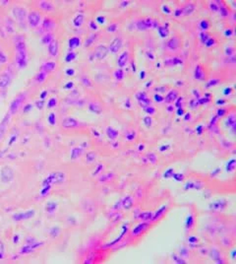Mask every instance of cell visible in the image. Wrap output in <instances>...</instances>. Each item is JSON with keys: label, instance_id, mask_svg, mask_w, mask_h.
<instances>
[{"label": "cell", "instance_id": "16", "mask_svg": "<svg viewBox=\"0 0 236 264\" xmlns=\"http://www.w3.org/2000/svg\"><path fill=\"white\" fill-rule=\"evenodd\" d=\"M199 27H200L201 31H203L205 33V32L208 31L210 29V23H209L208 20H202L200 22V24H199Z\"/></svg>", "mask_w": 236, "mask_h": 264}, {"label": "cell", "instance_id": "6", "mask_svg": "<svg viewBox=\"0 0 236 264\" xmlns=\"http://www.w3.org/2000/svg\"><path fill=\"white\" fill-rule=\"evenodd\" d=\"M107 52H108V49H107L105 46L100 45V46H98V47L96 48L95 54L97 55V58H98V59H102V58H104V57L106 56Z\"/></svg>", "mask_w": 236, "mask_h": 264}, {"label": "cell", "instance_id": "48", "mask_svg": "<svg viewBox=\"0 0 236 264\" xmlns=\"http://www.w3.org/2000/svg\"><path fill=\"white\" fill-rule=\"evenodd\" d=\"M183 113H184V110H183L181 107H178V108H177V114H178V115H182Z\"/></svg>", "mask_w": 236, "mask_h": 264}, {"label": "cell", "instance_id": "9", "mask_svg": "<svg viewBox=\"0 0 236 264\" xmlns=\"http://www.w3.org/2000/svg\"><path fill=\"white\" fill-rule=\"evenodd\" d=\"M195 9H196V7L194 4H187L185 6H183L181 8V11H182V15H191L192 13L195 11Z\"/></svg>", "mask_w": 236, "mask_h": 264}, {"label": "cell", "instance_id": "11", "mask_svg": "<svg viewBox=\"0 0 236 264\" xmlns=\"http://www.w3.org/2000/svg\"><path fill=\"white\" fill-rule=\"evenodd\" d=\"M158 34L160 35V37L161 38H166L168 37L169 30H168L167 27H165V25L159 26V27H158Z\"/></svg>", "mask_w": 236, "mask_h": 264}, {"label": "cell", "instance_id": "4", "mask_svg": "<svg viewBox=\"0 0 236 264\" xmlns=\"http://www.w3.org/2000/svg\"><path fill=\"white\" fill-rule=\"evenodd\" d=\"M137 100L139 101V104H140L141 106L143 107H149L150 105H151V101H150V99L148 98V96L146 93H144V92H140V93H138L137 94Z\"/></svg>", "mask_w": 236, "mask_h": 264}, {"label": "cell", "instance_id": "51", "mask_svg": "<svg viewBox=\"0 0 236 264\" xmlns=\"http://www.w3.org/2000/svg\"><path fill=\"white\" fill-rule=\"evenodd\" d=\"M145 75H146V72H145V71H142L140 73V78L141 79H144V78H145Z\"/></svg>", "mask_w": 236, "mask_h": 264}, {"label": "cell", "instance_id": "7", "mask_svg": "<svg viewBox=\"0 0 236 264\" xmlns=\"http://www.w3.org/2000/svg\"><path fill=\"white\" fill-rule=\"evenodd\" d=\"M147 228H148L147 223H141V224L137 225V226L133 229V231H132V235H133V236H139V235H140L144 230H146Z\"/></svg>", "mask_w": 236, "mask_h": 264}, {"label": "cell", "instance_id": "19", "mask_svg": "<svg viewBox=\"0 0 236 264\" xmlns=\"http://www.w3.org/2000/svg\"><path fill=\"white\" fill-rule=\"evenodd\" d=\"M79 45H80V38L74 37V38H72L70 40H69V46L72 47V48L77 47V46H79Z\"/></svg>", "mask_w": 236, "mask_h": 264}, {"label": "cell", "instance_id": "40", "mask_svg": "<svg viewBox=\"0 0 236 264\" xmlns=\"http://www.w3.org/2000/svg\"><path fill=\"white\" fill-rule=\"evenodd\" d=\"M126 138H127L128 141H132V140L135 138V133H132V134H130V135L127 134V135H126Z\"/></svg>", "mask_w": 236, "mask_h": 264}, {"label": "cell", "instance_id": "52", "mask_svg": "<svg viewBox=\"0 0 236 264\" xmlns=\"http://www.w3.org/2000/svg\"><path fill=\"white\" fill-rule=\"evenodd\" d=\"M202 128H203V126H202V125H200V126H199V127H198V128H197V129H196V130H198V133H199V134H201V133H202Z\"/></svg>", "mask_w": 236, "mask_h": 264}, {"label": "cell", "instance_id": "13", "mask_svg": "<svg viewBox=\"0 0 236 264\" xmlns=\"http://www.w3.org/2000/svg\"><path fill=\"white\" fill-rule=\"evenodd\" d=\"M195 78L197 79V80H204V76H205V73H204V70L202 69V67L201 66H197L196 67V69H195Z\"/></svg>", "mask_w": 236, "mask_h": 264}, {"label": "cell", "instance_id": "33", "mask_svg": "<svg viewBox=\"0 0 236 264\" xmlns=\"http://www.w3.org/2000/svg\"><path fill=\"white\" fill-rule=\"evenodd\" d=\"M153 98H154V101L156 103H161L162 101H164V98L162 96H160V95H154Z\"/></svg>", "mask_w": 236, "mask_h": 264}, {"label": "cell", "instance_id": "32", "mask_svg": "<svg viewBox=\"0 0 236 264\" xmlns=\"http://www.w3.org/2000/svg\"><path fill=\"white\" fill-rule=\"evenodd\" d=\"M173 174H174V171H173L172 169H169V170L165 171V174L163 175V176L165 177V178H168V177H171L173 176Z\"/></svg>", "mask_w": 236, "mask_h": 264}, {"label": "cell", "instance_id": "3", "mask_svg": "<svg viewBox=\"0 0 236 264\" xmlns=\"http://www.w3.org/2000/svg\"><path fill=\"white\" fill-rule=\"evenodd\" d=\"M122 47V38H115L109 44L108 50L111 53H117L118 51L120 50V48Z\"/></svg>", "mask_w": 236, "mask_h": 264}, {"label": "cell", "instance_id": "46", "mask_svg": "<svg viewBox=\"0 0 236 264\" xmlns=\"http://www.w3.org/2000/svg\"><path fill=\"white\" fill-rule=\"evenodd\" d=\"M96 21H98L99 24H104V23H105V19H104L103 17H98V18L96 19Z\"/></svg>", "mask_w": 236, "mask_h": 264}, {"label": "cell", "instance_id": "25", "mask_svg": "<svg viewBox=\"0 0 236 264\" xmlns=\"http://www.w3.org/2000/svg\"><path fill=\"white\" fill-rule=\"evenodd\" d=\"M218 12L220 13L219 15H221L222 17H226V16L228 15V11H227V9H226V7L225 6H219Z\"/></svg>", "mask_w": 236, "mask_h": 264}, {"label": "cell", "instance_id": "10", "mask_svg": "<svg viewBox=\"0 0 236 264\" xmlns=\"http://www.w3.org/2000/svg\"><path fill=\"white\" fill-rule=\"evenodd\" d=\"M177 96H178L177 91H175V90H171V91H169V92L167 93L165 99H164V101H165L166 103H172V101H174L176 99H177Z\"/></svg>", "mask_w": 236, "mask_h": 264}, {"label": "cell", "instance_id": "27", "mask_svg": "<svg viewBox=\"0 0 236 264\" xmlns=\"http://www.w3.org/2000/svg\"><path fill=\"white\" fill-rule=\"evenodd\" d=\"M216 44V42H215V39L212 38H210L207 39V42L205 43V45L207 46V47H211V46H213V44Z\"/></svg>", "mask_w": 236, "mask_h": 264}, {"label": "cell", "instance_id": "37", "mask_svg": "<svg viewBox=\"0 0 236 264\" xmlns=\"http://www.w3.org/2000/svg\"><path fill=\"white\" fill-rule=\"evenodd\" d=\"M182 15V11H181V7L180 8H177L175 11H174V16L175 17H180Z\"/></svg>", "mask_w": 236, "mask_h": 264}, {"label": "cell", "instance_id": "20", "mask_svg": "<svg viewBox=\"0 0 236 264\" xmlns=\"http://www.w3.org/2000/svg\"><path fill=\"white\" fill-rule=\"evenodd\" d=\"M107 135L110 139H115L118 136V132L116 131L115 129H113L112 127H108L107 128Z\"/></svg>", "mask_w": 236, "mask_h": 264}, {"label": "cell", "instance_id": "36", "mask_svg": "<svg viewBox=\"0 0 236 264\" xmlns=\"http://www.w3.org/2000/svg\"><path fill=\"white\" fill-rule=\"evenodd\" d=\"M75 54H74V52H71V54H68V56L66 57V61L67 62H70V60H73L74 58H75Z\"/></svg>", "mask_w": 236, "mask_h": 264}, {"label": "cell", "instance_id": "35", "mask_svg": "<svg viewBox=\"0 0 236 264\" xmlns=\"http://www.w3.org/2000/svg\"><path fill=\"white\" fill-rule=\"evenodd\" d=\"M68 120L70 121L69 123H64V125L65 126H73V124H77V121L74 118H70V117H68Z\"/></svg>", "mask_w": 236, "mask_h": 264}, {"label": "cell", "instance_id": "41", "mask_svg": "<svg viewBox=\"0 0 236 264\" xmlns=\"http://www.w3.org/2000/svg\"><path fill=\"white\" fill-rule=\"evenodd\" d=\"M162 11H163V12H165V13H167V14H169V13H170V9L168 8V6H167V5H163V6H162Z\"/></svg>", "mask_w": 236, "mask_h": 264}, {"label": "cell", "instance_id": "18", "mask_svg": "<svg viewBox=\"0 0 236 264\" xmlns=\"http://www.w3.org/2000/svg\"><path fill=\"white\" fill-rule=\"evenodd\" d=\"M132 205H133V199H132V197H131V196H127V197L124 199V201H123V206H124V208H126V209H129V208H131Z\"/></svg>", "mask_w": 236, "mask_h": 264}, {"label": "cell", "instance_id": "8", "mask_svg": "<svg viewBox=\"0 0 236 264\" xmlns=\"http://www.w3.org/2000/svg\"><path fill=\"white\" fill-rule=\"evenodd\" d=\"M14 15L16 19L19 21H23L26 18V11L23 8H15L14 9Z\"/></svg>", "mask_w": 236, "mask_h": 264}, {"label": "cell", "instance_id": "50", "mask_svg": "<svg viewBox=\"0 0 236 264\" xmlns=\"http://www.w3.org/2000/svg\"><path fill=\"white\" fill-rule=\"evenodd\" d=\"M89 24H91V27H92L93 30H96V29H97V27H96V25L95 24V22H91Z\"/></svg>", "mask_w": 236, "mask_h": 264}, {"label": "cell", "instance_id": "14", "mask_svg": "<svg viewBox=\"0 0 236 264\" xmlns=\"http://www.w3.org/2000/svg\"><path fill=\"white\" fill-rule=\"evenodd\" d=\"M48 50H49V53H50L51 55H56L57 54V51H58V46H57V44L56 43H54V42H52L51 44H49L48 45Z\"/></svg>", "mask_w": 236, "mask_h": 264}, {"label": "cell", "instance_id": "17", "mask_svg": "<svg viewBox=\"0 0 236 264\" xmlns=\"http://www.w3.org/2000/svg\"><path fill=\"white\" fill-rule=\"evenodd\" d=\"M165 210H166L165 206H162L160 209H159V210H158V212L153 215V220H158L160 217H161L163 214L165 213Z\"/></svg>", "mask_w": 236, "mask_h": 264}, {"label": "cell", "instance_id": "42", "mask_svg": "<svg viewBox=\"0 0 236 264\" xmlns=\"http://www.w3.org/2000/svg\"><path fill=\"white\" fill-rule=\"evenodd\" d=\"M224 34H225V36H228V37H230V36L233 34V32H232V30H231V29H226V30H225V32H224Z\"/></svg>", "mask_w": 236, "mask_h": 264}, {"label": "cell", "instance_id": "2", "mask_svg": "<svg viewBox=\"0 0 236 264\" xmlns=\"http://www.w3.org/2000/svg\"><path fill=\"white\" fill-rule=\"evenodd\" d=\"M28 22L31 27H38L40 23V14L38 11H32L28 15Z\"/></svg>", "mask_w": 236, "mask_h": 264}, {"label": "cell", "instance_id": "39", "mask_svg": "<svg viewBox=\"0 0 236 264\" xmlns=\"http://www.w3.org/2000/svg\"><path fill=\"white\" fill-rule=\"evenodd\" d=\"M233 52H234V49L232 48V47H228V48H226V55H232L233 54Z\"/></svg>", "mask_w": 236, "mask_h": 264}, {"label": "cell", "instance_id": "15", "mask_svg": "<svg viewBox=\"0 0 236 264\" xmlns=\"http://www.w3.org/2000/svg\"><path fill=\"white\" fill-rule=\"evenodd\" d=\"M153 214L151 213V212H143V213L140 214L139 218L143 221H150L153 220Z\"/></svg>", "mask_w": 236, "mask_h": 264}, {"label": "cell", "instance_id": "22", "mask_svg": "<svg viewBox=\"0 0 236 264\" xmlns=\"http://www.w3.org/2000/svg\"><path fill=\"white\" fill-rule=\"evenodd\" d=\"M222 204H223V203H221V201L219 200V201L212 203V204L211 205V207L212 208V209H215V210L218 211V210H221V209H223L224 208V205L222 206Z\"/></svg>", "mask_w": 236, "mask_h": 264}, {"label": "cell", "instance_id": "49", "mask_svg": "<svg viewBox=\"0 0 236 264\" xmlns=\"http://www.w3.org/2000/svg\"><path fill=\"white\" fill-rule=\"evenodd\" d=\"M53 116H54V114H53V113H50L49 118H48V120H49V122H50L51 124H53V123H54V121H53Z\"/></svg>", "mask_w": 236, "mask_h": 264}, {"label": "cell", "instance_id": "12", "mask_svg": "<svg viewBox=\"0 0 236 264\" xmlns=\"http://www.w3.org/2000/svg\"><path fill=\"white\" fill-rule=\"evenodd\" d=\"M84 19H85V17H84V15H82V14L76 15L75 18L73 19V25L75 26V27H77V28L81 27L84 23Z\"/></svg>", "mask_w": 236, "mask_h": 264}, {"label": "cell", "instance_id": "30", "mask_svg": "<svg viewBox=\"0 0 236 264\" xmlns=\"http://www.w3.org/2000/svg\"><path fill=\"white\" fill-rule=\"evenodd\" d=\"M145 109V111L148 113V114H150V115H152V114H153V113H155V109L153 108V107H144Z\"/></svg>", "mask_w": 236, "mask_h": 264}, {"label": "cell", "instance_id": "45", "mask_svg": "<svg viewBox=\"0 0 236 264\" xmlns=\"http://www.w3.org/2000/svg\"><path fill=\"white\" fill-rule=\"evenodd\" d=\"M56 105V100H54V99H51L50 101H49V105H48V107H53V106H55Z\"/></svg>", "mask_w": 236, "mask_h": 264}, {"label": "cell", "instance_id": "31", "mask_svg": "<svg viewBox=\"0 0 236 264\" xmlns=\"http://www.w3.org/2000/svg\"><path fill=\"white\" fill-rule=\"evenodd\" d=\"M117 24H111V25L109 26L108 28H107V32H109V33H114V32H116V30H117Z\"/></svg>", "mask_w": 236, "mask_h": 264}, {"label": "cell", "instance_id": "21", "mask_svg": "<svg viewBox=\"0 0 236 264\" xmlns=\"http://www.w3.org/2000/svg\"><path fill=\"white\" fill-rule=\"evenodd\" d=\"M114 77L118 80V81L123 80V78H124V71H123L122 69H117L114 73Z\"/></svg>", "mask_w": 236, "mask_h": 264}, {"label": "cell", "instance_id": "26", "mask_svg": "<svg viewBox=\"0 0 236 264\" xmlns=\"http://www.w3.org/2000/svg\"><path fill=\"white\" fill-rule=\"evenodd\" d=\"M143 121H144V124L146 126H151V124H152V117H151V115H148V116H145L144 118H143Z\"/></svg>", "mask_w": 236, "mask_h": 264}, {"label": "cell", "instance_id": "34", "mask_svg": "<svg viewBox=\"0 0 236 264\" xmlns=\"http://www.w3.org/2000/svg\"><path fill=\"white\" fill-rule=\"evenodd\" d=\"M172 176L174 177V179L177 180V181H181L182 178H183V175H181V174H173Z\"/></svg>", "mask_w": 236, "mask_h": 264}, {"label": "cell", "instance_id": "28", "mask_svg": "<svg viewBox=\"0 0 236 264\" xmlns=\"http://www.w3.org/2000/svg\"><path fill=\"white\" fill-rule=\"evenodd\" d=\"M209 38H210V36H209L208 34H206V33H204V32L200 34V39L202 40V43H203V44H205V43L207 42V39H208Z\"/></svg>", "mask_w": 236, "mask_h": 264}, {"label": "cell", "instance_id": "43", "mask_svg": "<svg viewBox=\"0 0 236 264\" xmlns=\"http://www.w3.org/2000/svg\"><path fill=\"white\" fill-rule=\"evenodd\" d=\"M218 83V80H211V82H209V86L208 87H211V86H216L215 84H217Z\"/></svg>", "mask_w": 236, "mask_h": 264}, {"label": "cell", "instance_id": "1", "mask_svg": "<svg viewBox=\"0 0 236 264\" xmlns=\"http://www.w3.org/2000/svg\"><path fill=\"white\" fill-rule=\"evenodd\" d=\"M180 44H181L180 38L178 37H173L167 40L165 44L166 49L169 51H176L180 47Z\"/></svg>", "mask_w": 236, "mask_h": 264}, {"label": "cell", "instance_id": "23", "mask_svg": "<svg viewBox=\"0 0 236 264\" xmlns=\"http://www.w3.org/2000/svg\"><path fill=\"white\" fill-rule=\"evenodd\" d=\"M234 168H235V160L232 159V160H230L229 163H227V165H226V170L230 172V171L234 170Z\"/></svg>", "mask_w": 236, "mask_h": 264}, {"label": "cell", "instance_id": "38", "mask_svg": "<svg viewBox=\"0 0 236 264\" xmlns=\"http://www.w3.org/2000/svg\"><path fill=\"white\" fill-rule=\"evenodd\" d=\"M225 110H224L223 108H218L217 109V116H222V115H224L225 114Z\"/></svg>", "mask_w": 236, "mask_h": 264}, {"label": "cell", "instance_id": "47", "mask_svg": "<svg viewBox=\"0 0 236 264\" xmlns=\"http://www.w3.org/2000/svg\"><path fill=\"white\" fill-rule=\"evenodd\" d=\"M223 94L226 95V96H227V95L231 94V88H226V89H225V90L223 91Z\"/></svg>", "mask_w": 236, "mask_h": 264}, {"label": "cell", "instance_id": "29", "mask_svg": "<svg viewBox=\"0 0 236 264\" xmlns=\"http://www.w3.org/2000/svg\"><path fill=\"white\" fill-rule=\"evenodd\" d=\"M211 11H213V12H217L218 11V9H219V6H218V4H217V2H211V6H210Z\"/></svg>", "mask_w": 236, "mask_h": 264}, {"label": "cell", "instance_id": "5", "mask_svg": "<svg viewBox=\"0 0 236 264\" xmlns=\"http://www.w3.org/2000/svg\"><path fill=\"white\" fill-rule=\"evenodd\" d=\"M128 60H129V53L128 51H123L121 54L119 55L118 59H117V65L122 68L124 66H126V64L128 63Z\"/></svg>", "mask_w": 236, "mask_h": 264}, {"label": "cell", "instance_id": "44", "mask_svg": "<svg viewBox=\"0 0 236 264\" xmlns=\"http://www.w3.org/2000/svg\"><path fill=\"white\" fill-rule=\"evenodd\" d=\"M189 241L192 242V243H195V242H197V241H198V239H197V238H195V237H190V238H189Z\"/></svg>", "mask_w": 236, "mask_h": 264}, {"label": "cell", "instance_id": "24", "mask_svg": "<svg viewBox=\"0 0 236 264\" xmlns=\"http://www.w3.org/2000/svg\"><path fill=\"white\" fill-rule=\"evenodd\" d=\"M193 223H194V217L192 216V215H189L188 217H187V220H186V227L189 229V228H191L193 226Z\"/></svg>", "mask_w": 236, "mask_h": 264}]
</instances>
